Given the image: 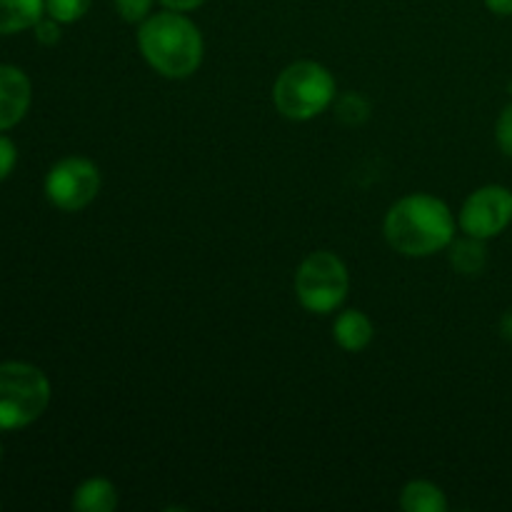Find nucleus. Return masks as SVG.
I'll use <instances>...</instances> for the list:
<instances>
[{
  "mask_svg": "<svg viewBox=\"0 0 512 512\" xmlns=\"http://www.w3.org/2000/svg\"><path fill=\"white\" fill-rule=\"evenodd\" d=\"M453 210L440 198L428 193H413L393 203L385 215V240L405 258H430L450 248L455 240Z\"/></svg>",
  "mask_w": 512,
  "mask_h": 512,
  "instance_id": "f257e3e1",
  "label": "nucleus"
},
{
  "mask_svg": "<svg viewBox=\"0 0 512 512\" xmlns=\"http://www.w3.org/2000/svg\"><path fill=\"white\" fill-rule=\"evenodd\" d=\"M138 48L150 68L170 80H183L198 73L205 53L198 25L175 10L153 13L140 23Z\"/></svg>",
  "mask_w": 512,
  "mask_h": 512,
  "instance_id": "f03ea898",
  "label": "nucleus"
},
{
  "mask_svg": "<svg viewBox=\"0 0 512 512\" xmlns=\"http://www.w3.org/2000/svg\"><path fill=\"white\" fill-rule=\"evenodd\" d=\"M335 78L318 60L290 63L273 85V105L283 118L305 123L333 105Z\"/></svg>",
  "mask_w": 512,
  "mask_h": 512,
  "instance_id": "7ed1b4c3",
  "label": "nucleus"
},
{
  "mask_svg": "<svg viewBox=\"0 0 512 512\" xmlns=\"http://www.w3.org/2000/svg\"><path fill=\"white\" fill-rule=\"evenodd\" d=\"M50 405V380L30 363H0V430H20Z\"/></svg>",
  "mask_w": 512,
  "mask_h": 512,
  "instance_id": "20e7f679",
  "label": "nucleus"
},
{
  "mask_svg": "<svg viewBox=\"0 0 512 512\" xmlns=\"http://www.w3.org/2000/svg\"><path fill=\"white\" fill-rule=\"evenodd\" d=\"M350 275L343 260L330 250L310 253L295 273V295L308 313L328 315L348 298Z\"/></svg>",
  "mask_w": 512,
  "mask_h": 512,
  "instance_id": "39448f33",
  "label": "nucleus"
},
{
  "mask_svg": "<svg viewBox=\"0 0 512 512\" xmlns=\"http://www.w3.org/2000/svg\"><path fill=\"white\" fill-rule=\"evenodd\" d=\"M100 183V170L93 160L70 155L58 160L45 175V195L58 210L78 213L98 198Z\"/></svg>",
  "mask_w": 512,
  "mask_h": 512,
  "instance_id": "423d86ee",
  "label": "nucleus"
},
{
  "mask_svg": "<svg viewBox=\"0 0 512 512\" xmlns=\"http://www.w3.org/2000/svg\"><path fill=\"white\" fill-rule=\"evenodd\" d=\"M512 223V190L505 185H483L460 208L458 225L465 235L490 240Z\"/></svg>",
  "mask_w": 512,
  "mask_h": 512,
  "instance_id": "0eeeda50",
  "label": "nucleus"
},
{
  "mask_svg": "<svg viewBox=\"0 0 512 512\" xmlns=\"http://www.w3.org/2000/svg\"><path fill=\"white\" fill-rule=\"evenodd\" d=\"M33 100L30 78L18 65H0V133L25 118Z\"/></svg>",
  "mask_w": 512,
  "mask_h": 512,
  "instance_id": "6e6552de",
  "label": "nucleus"
},
{
  "mask_svg": "<svg viewBox=\"0 0 512 512\" xmlns=\"http://www.w3.org/2000/svg\"><path fill=\"white\" fill-rule=\"evenodd\" d=\"M333 338L348 353H360L368 348L375 338V325L363 310H345L338 315L333 325Z\"/></svg>",
  "mask_w": 512,
  "mask_h": 512,
  "instance_id": "1a4fd4ad",
  "label": "nucleus"
},
{
  "mask_svg": "<svg viewBox=\"0 0 512 512\" xmlns=\"http://www.w3.org/2000/svg\"><path fill=\"white\" fill-rule=\"evenodd\" d=\"M118 508V488L105 478H90L73 493V510L78 512H113Z\"/></svg>",
  "mask_w": 512,
  "mask_h": 512,
  "instance_id": "9d476101",
  "label": "nucleus"
},
{
  "mask_svg": "<svg viewBox=\"0 0 512 512\" xmlns=\"http://www.w3.org/2000/svg\"><path fill=\"white\" fill-rule=\"evenodd\" d=\"M45 15V0H0V35L33 28Z\"/></svg>",
  "mask_w": 512,
  "mask_h": 512,
  "instance_id": "9b49d317",
  "label": "nucleus"
},
{
  "mask_svg": "<svg viewBox=\"0 0 512 512\" xmlns=\"http://www.w3.org/2000/svg\"><path fill=\"white\" fill-rule=\"evenodd\" d=\"M400 508L405 512H448V498L430 480H410L400 493Z\"/></svg>",
  "mask_w": 512,
  "mask_h": 512,
  "instance_id": "f8f14e48",
  "label": "nucleus"
},
{
  "mask_svg": "<svg viewBox=\"0 0 512 512\" xmlns=\"http://www.w3.org/2000/svg\"><path fill=\"white\" fill-rule=\"evenodd\" d=\"M450 265L460 275H480L488 265V248L485 240L465 235V238L450 243Z\"/></svg>",
  "mask_w": 512,
  "mask_h": 512,
  "instance_id": "ddd939ff",
  "label": "nucleus"
},
{
  "mask_svg": "<svg viewBox=\"0 0 512 512\" xmlns=\"http://www.w3.org/2000/svg\"><path fill=\"white\" fill-rule=\"evenodd\" d=\"M90 5L93 0H45V15L55 18L60 25H70L85 18Z\"/></svg>",
  "mask_w": 512,
  "mask_h": 512,
  "instance_id": "4468645a",
  "label": "nucleus"
},
{
  "mask_svg": "<svg viewBox=\"0 0 512 512\" xmlns=\"http://www.w3.org/2000/svg\"><path fill=\"white\" fill-rule=\"evenodd\" d=\"M370 115V103L358 93H345L338 98V118L345 125L365 123Z\"/></svg>",
  "mask_w": 512,
  "mask_h": 512,
  "instance_id": "2eb2a0df",
  "label": "nucleus"
},
{
  "mask_svg": "<svg viewBox=\"0 0 512 512\" xmlns=\"http://www.w3.org/2000/svg\"><path fill=\"white\" fill-rule=\"evenodd\" d=\"M113 5L125 23L140 25L145 18L153 15L155 0H113Z\"/></svg>",
  "mask_w": 512,
  "mask_h": 512,
  "instance_id": "dca6fc26",
  "label": "nucleus"
},
{
  "mask_svg": "<svg viewBox=\"0 0 512 512\" xmlns=\"http://www.w3.org/2000/svg\"><path fill=\"white\" fill-rule=\"evenodd\" d=\"M495 140H498L500 150L512 158V103L505 105L498 123H495Z\"/></svg>",
  "mask_w": 512,
  "mask_h": 512,
  "instance_id": "f3484780",
  "label": "nucleus"
},
{
  "mask_svg": "<svg viewBox=\"0 0 512 512\" xmlns=\"http://www.w3.org/2000/svg\"><path fill=\"white\" fill-rule=\"evenodd\" d=\"M35 30V40H38L40 45H55L60 43V23L55 18H50V15H43V18L38 20V23L33 25Z\"/></svg>",
  "mask_w": 512,
  "mask_h": 512,
  "instance_id": "a211bd4d",
  "label": "nucleus"
},
{
  "mask_svg": "<svg viewBox=\"0 0 512 512\" xmlns=\"http://www.w3.org/2000/svg\"><path fill=\"white\" fill-rule=\"evenodd\" d=\"M15 163H18V148L10 138L0 135V183L13 173Z\"/></svg>",
  "mask_w": 512,
  "mask_h": 512,
  "instance_id": "6ab92c4d",
  "label": "nucleus"
},
{
  "mask_svg": "<svg viewBox=\"0 0 512 512\" xmlns=\"http://www.w3.org/2000/svg\"><path fill=\"white\" fill-rule=\"evenodd\" d=\"M205 0H160L165 10H175V13H190V10H198Z\"/></svg>",
  "mask_w": 512,
  "mask_h": 512,
  "instance_id": "aec40b11",
  "label": "nucleus"
},
{
  "mask_svg": "<svg viewBox=\"0 0 512 512\" xmlns=\"http://www.w3.org/2000/svg\"><path fill=\"white\" fill-rule=\"evenodd\" d=\"M485 8H488L490 13L508 18V15H512V0H485Z\"/></svg>",
  "mask_w": 512,
  "mask_h": 512,
  "instance_id": "412c9836",
  "label": "nucleus"
},
{
  "mask_svg": "<svg viewBox=\"0 0 512 512\" xmlns=\"http://www.w3.org/2000/svg\"><path fill=\"white\" fill-rule=\"evenodd\" d=\"M500 335H503L505 340H510V343H512V310H508V313L500 318Z\"/></svg>",
  "mask_w": 512,
  "mask_h": 512,
  "instance_id": "4be33fe9",
  "label": "nucleus"
},
{
  "mask_svg": "<svg viewBox=\"0 0 512 512\" xmlns=\"http://www.w3.org/2000/svg\"><path fill=\"white\" fill-rule=\"evenodd\" d=\"M0 455H3V445H0Z\"/></svg>",
  "mask_w": 512,
  "mask_h": 512,
  "instance_id": "5701e85b",
  "label": "nucleus"
}]
</instances>
